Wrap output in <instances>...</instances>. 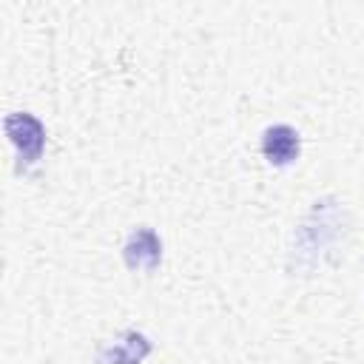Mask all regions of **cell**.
I'll use <instances>...</instances> for the list:
<instances>
[{"label":"cell","instance_id":"1","mask_svg":"<svg viewBox=\"0 0 364 364\" xmlns=\"http://www.w3.org/2000/svg\"><path fill=\"white\" fill-rule=\"evenodd\" d=\"M3 128H6L9 142L17 151L20 168L37 165L40 156H43V148H46V128H43V122L34 114H28V111H11L6 117V122H3Z\"/></svg>","mask_w":364,"mask_h":364},{"label":"cell","instance_id":"2","mask_svg":"<svg viewBox=\"0 0 364 364\" xmlns=\"http://www.w3.org/2000/svg\"><path fill=\"white\" fill-rule=\"evenodd\" d=\"M122 259L128 264V270L136 273H154L156 264L162 262V239L154 228L139 225L128 233L125 245H122Z\"/></svg>","mask_w":364,"mask_h":364},{"label":"cell","instance_id":"3","mask_svg":"<svg viewBox=\"0 0 364 364\" xmlns=\"http://www.w3.org/2000/svg\"><path fill=\"white\" fill-rule=\"evenodd\" d=\"M301 154V136L293 125L287 122H276V125H267L262 131V156L276 165V168H284L290 162H296Z\"/></svg>","mask_w":364,"mask_h":364},{"label":"cell","instance_id":"4","mask_svg":"<svg viewBox=\"0 0 364 364\" xmlns=\"http://www.w3.org/2000/svg\"><path fill=\"white\" fill-rule=\"evenodd\" d=\"M148 353H151V341L139 330H125L100 347L97 361L100 364H142Z\"/></svg>","mask_w":364,"mask_h":364}]
</instances>
